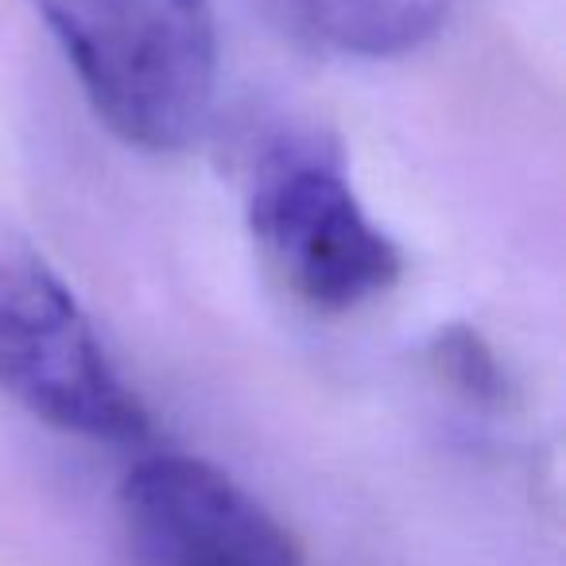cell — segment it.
<instances>
[{"label":"cell","mask_w":566,"mask_h":566,"mask_svg":"<svg viewBox=\"0 0 566 566\" xmlns=\"http://www.w3.org/2000/svg\"><path fill=\"white\" fill-rule=\"evenodd\" d=\"M109 133L144 151L198 140L218 94L213 0H35Z\"/></svg>","instance_id":"1"},{"label":"cell","mask_w":566,"mask_h":566,"mask_svg":"<svg viewBox=\"0 0 566 566\" xmlns=\"http://www.w3.org/2000/svg\"><path fill=\"white\" fill-rule=\"evenodd\" d=\"M0 388L82 439L140 442L151 431L63 275L12 233H0Z\"/></svg>","instance_id":"2"},{"label":"cell","mask_w":566,"mask_h":566,"mask_svg":"<svg viewBox=\"0 0 566 566\" xmlns=\"http://www.w3.org/2000/svg\"><path fill=\"white\" fill-rule=\"evenodd\" d=\"M252 237L283 287L315 311H354L403 275V252L326 156H280L252 190Z\"/></svg>","instance_id":"3"},{"label":"cell","mask_w":566,"mask_h":566,"mask_svg":"<svg viewBox=\"0 0 566 566\" xmlns=\"http://www.w3.org/2000/svg\"><path fill=\"white\" fill-rule=\"evenodd\" d=\"M120 512L148 566H303L295 535L202 458H144L120 485Z\"/></svg>","instance_id":"4"},{"label":"cell","mask_w":566,"mask_h":566,"mask_svg":"<svg viewBox=\"0 0 566 566\" xmlns=\"http://www.w3.org/2000/svg\"><path fill=\"white\" fill-rule=\"evenodd\" d=\"M331 48L361 59L408 55L447 24L454 0H300Z\"/></svg>","instance_id":"5"},{"label":"cell","mask_w":566,"mask_h":566,"mask_svg":"<svg viewBox=\"0 0 566 566\" xmlns=\"http://www.w3.org/2000/svg\"><path fill=\"white\" fill-rule=\"evenodd\" d=\"M439 365L465 396L481 403H493L501 400L504 392V380H501V369H496L493 354L481 346L478 334L470 331H454V334H442L439 338Z\"/></svg>","instance_id":"6"}]
</instances>
